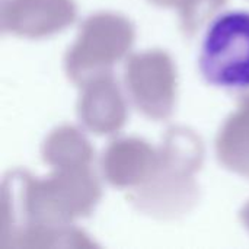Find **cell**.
I'll use <instances>...</instances> for the list:
<instances>
[{"instance_id": "cell-1", "label": "cell", "mask_w": 249, "mask_h": 249, "mask_svg": "<svg viewBox=\"0 0 249 249\" xmlns=\"http://www.w3.org/2000/svg\"><path fill=\"white\" fill-rule=\"evenodd\" d=\"M200 70L213 86L249 88V12H226L212 22L201 44Z\"/></svg>"}]
</instances>
